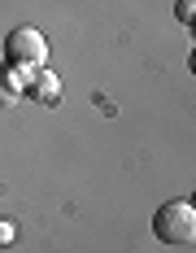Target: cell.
<instances>
[{"label":"cell","instance_id":"5b68a950","mask_svg":"<svg viewBox=\"0 0 196 253\" xmlns=\"http://www.w3.org/2000/svg\"><path fill=\"white\" fill-rule=\"evenodd\" d=\"M13 236H18L13 223H0V249H4V245H13Z\"/></svg>","mask_w":196,"mask_h":253},{"label":"cell","instance_id":"7a4b0ae2","mask_svg":"<svg viewBox=\"0 0 196 253\" xmlns=\"http://www.w3.org/2000/svg\"><path fill=\"white\" fill-rule=\"evenodd\" d=\"M4 57L13 66H22V70H39L44 57H48V44H44V35L35 26H13L4 35Z\"/></svg>","mask_w":196,"mask_h":253},{"label":"cell","instance_id":"277c9868","mask_svg":"<svg viewBox=\"0 0 196 253\" xmlns=\"http://www.w3.org/2000/svg\"><path fill=\"white\" fill-rule=\"evenodd\" d=\"M174 13H179V22H192V13H196V0H179V4H174Z\"/></svg>","mask_w":196,"mask_h":253},{"label":"cell","instance_id":"3957f363","mask_svg":"<svg viewBox=\"0 0 196 253\" xmlns=\"http://www.w3.org/2000/svg\"><path fill=\"white\" fill-rule=\"evenodd\" d=\"M31 92L39 96V101H57L61 96V83H57V75H44V70H35V79H31Z\"/></svg>","mask_w":196,"mask_h":253},{"label":"cell","instance_id":"6da1fadb","mask_svg":"<svg viewBox=\"0 0 196 253\" xmlns=\"http://www.w3.org/2000/svg\"><path fill=\"white\" fill-rule=\"evenodd\" d=\"M153 236L166 245H192L196 240V210L192 201H166L153 214Z\"/></svg>","mask_w":196,"mask_h":253}]
</instances>
